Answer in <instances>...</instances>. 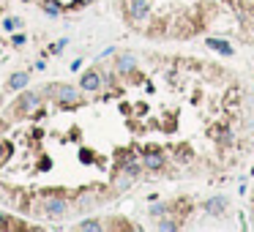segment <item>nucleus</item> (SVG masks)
I'll return each mask as SVG.
<instances>
[{
    "mask_svg": "<svg viewBox=\"0 0 254 232\" xmlns=\"http://www.w3.org/2000/svg\"><path fill=\"white\" fill-rule=\"evenodd\" d=\"M115 68L120 71V74H131V71L137 68V55L120 52V55H117V60H115Z\"/></svg>",
    "mask_w": 254,
    "mask_h": 232,
    "instance_id": "nucleus-5",
    "label": "nucleus"
},
{
    "mask_svg": "<svg viewBox=\"0 0 254 232\" xmlns=\"http://www.w3.org/2000/svg\"><path fill=\"white\" fill-rule=\"evenodd\" d=\"M142 164L148 167V170H161V167H164V156L156 153V150H151V153H145L142 156Z\"/></svg>",
    "mask_w": 254,
    "mask_h": 232,
    "instance_id": "nucleus-8",
    "label": "nucleus"
},
{
    "mask_svg": "<svg viewBox=\"0 0 254 232\" xmlns=\"http://www.w3.org/2000/svg\"><path fill=\"white\" fill-rule=\"evenodd\" d=\"M66 211H69V202H66V197H47V199H44V213H47L49 218L66 216Z\"/></svg>",
    "mask_w": 254,
    "mask_h": 232,
    "instance_id": "nucleus-1",
    "label": "nucleus"
},
{
    "mask_svg": "<svg viewBox=\"0 0 254 232\" xmlns=\"http://www.w3.org/2000/svg\"><path fill=\"white\" fill-rule=\"evenodd\" d=\"M224 208H227V197H213V199H208V202H205L208 213H221Z\"/></svg>",
    "mask_w": 254,
    "mask_h": 232,
    "instance_id": "nucleus-10",
    "label": "nucleus"
},
{
    "mask_svg": "<svg viewBox=\"0 0 254 232\" xmlns=\"http://www.w3.org/2000/svg\"><path fill=\"white\" fill-rule=\"evenodd\" d=\"M52 96H55L58 101L66 107V104H79V93L69 85H52Z\"/></svg>",
    "mask_w": 254,
    "mask_h": 232,
    "instance_id": "nucleus-3",
    "label": "nucleus"
},
{
    "mask_svg": "<svg viewBox=\"0 0 254 232\" xmlns=\"http://www.w3.org/2000/svg\"><path fill=\"white\" fill-rule=\"evenodd\" d=\"M20 25H22V19H17V17H8V19L3 22V27H6V30H17Z\"/></svg>",
    "mask_w": 254,
    "mask_h": 232,
    "instance_id": "nucleus-12",
    "label": "nucleus"
},
{
    "mask_svg": "<svg viewBox=\"0 0 254 232\" xmlns=\"http://www.w3.org/2000/svg\"><path fill=\"white\" fill-rule=\"evenodd\" d=\"M66 44H69V41H66V39H63V41H58V44H55V47H52V52H63V49H66Z\"/></svg>",
    "mask_w": 254,
    "mask_h": 232,
    "instance_id": "nucleus-15",
    "label": "nucleus"
},
{
    "mask_svg": "<svg viewBox=\"0 0 254 232\" xmlns=\"http://www.w3.org/2000/svg\"><path fill=\"white\" fill-rule=\"evenodd\" d=\"M126 11H129V17L134 22H142L145 17H148V11H151V3H148V0H129V3H126Z\"/></svg>",
    "mask_w": 254,
    "mask_h": 232,
    "instance_id": "nucleus-4",
    "label": "nucleus"
},
{
    "mask_svg": "<svg viewBox=\"0 0 254 232\" xmlns=\"http://www.w3.org/2000/svg\"><path fill=\"white\" fill-rule=\"evenodd\" d=\"M30 82V74L28 71H17V74L8 77V90H22L25 85Z\"/></svg>",
    "mask_w": 254,
    "mask_h": 232,
    "instance_id": "nucleus-7",
    "label": "nucleus"
},
{
    "mask_svg": "<svg viewBox=\"0 0 254 232\" xmlns=\"http://www.w3.org/2000/svg\"><path fill=\"white\" fill-rule=\"evenodd\" d=\"M208 49H213V52H219V55H233V47L221 39H208Z\"/></svg>",
    "mask_w": 254,
    "mask_h": 232,
    "instance_id": "nucleus-9",
    "label": "nucleus"
},
{
    "mask_svg": "<svg viewBox=\"0 0 254 232\" xmlns=\"http://www.w3.org/2000/svg\"><path fill=\"white\" fill-rule=\"evenodd\" d=\"M41 8H44L47 14H52V17H58V14H60V3H55V0H44Z\"/></svg>",
    "mask_w": 254,
    "mask_h": 232,
    "instance_id": "nucleus-11",
    "label": "nucleus"
},
{
    "mask_svg": "<svg viewBox=\"0 0 254 232\" xmlns=\"http://www.w3.org/2000/svg\"><path fill=\"white\" fill-rule=\"evenodd\" d=\"M6 218H8V216H3V213H0V230H6V227H8V221H6Z\"/></svg>",
    "mask_w": 254,
    "mask_h": 232,
    "instance_id": "nucleus-17",
    "label": "nucleus"
},
{
    "mask_svg": "<svg viewBox=\"0 0 254 232\" xmlns=\"http://www.w3.org/2000/svg\"><path fill=\"white\" fill-rule=\"evenodd\" d=\"M41 101H44L41 93L28 90V93H22V98L17 101V109H20V112H33V109H41Z\"/></svg>",
    "mask_w": 254,
    "mask_h": 232,
    "instance_id": "nucleus-2",
    "label": "nucleus"
},
{
    "mask_svg": "<svg viewBox=\"0 0 254 232\" xmlns=\"http://www.w3.org/2000/svg\"><path fill=\"white\" fill-rule=\"evenodd\" d=\"M252 175H254V170H252Z\"/></svg>",
    "mask_w": 254,
    "mask_h": 232,
    "instance_id": "nucleus-18",
    "label": "nucleus"
},
{
    "mask_svg": "<svg viewBox=\"0 0 254 232\" xmlns=\"http://www.w3.org/2000/svg\"><path fill=\"white\" fill-rule=\"evenodd\" d=\"M101 74H98V71H85L82 74V79H79V88L82 90H98L101 88Z\"/></svg>",
    "mask_w": 254,
    "mask_h": 232,
    "instance_id": "nucleus-6",
    "label": "nucleus"
},
{
    "mask_svg": "<svg viewBox=\"0 0 254 232\" xmlns=\"http://www.w3.org/2000/svg\"><path fill=\"white\" fill-rule=\"evenodd\" d=\"M79 230H101L98 221H79Z\"/></svg>",
    "mask_w": 254,
    "mask_h": 232,
    "instance_id": "nucleus-13",
    "label": "nucleus"
},
{
    "mask_svg": "<svg viewBox=\"0 0 254 232\" xmlns=\"http://www.w3.org/2000/svg\"><path fill=\"white\" fill-rule=\"evenodd\" d=\"M25 41H28V39H25V36H14V47H22Z\"/></svg>",
    "mask_w": 254,
    "mask_h": 232,
    "instance_id": "nucleus-16",
    "label": "nucleus"
},
{
    "mask_svg": "<svg viewBox=\"0 0 254 232\" xmlns=\"http://www.w3.org/2000/svg\"><path fill=\"white\" fill-rule=\"evenodd\" d=\"M158 230H178V224H175V221H161V224H158Z\"/></svg>",
    "mask_w": 254,
    "mask_h": 232,
    "instance_id": "nucleus-14",
    "label": "nucleus"
}]
</instances>
